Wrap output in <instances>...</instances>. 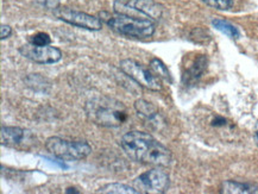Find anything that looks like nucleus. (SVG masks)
Listing matches in <instances>:
<instances>
[{
  "mask_svg": "<svg viewBox=\"0 0 258 194\" xmlns=\"http://www.w3.org/2000/svg\"><path fill=\"white\" fill-rule=\"evenodd\" d=\"M125 154L136 162L165 167L171 162V153L150 134L143 131H130L120 141Z\"/></svg>",
  "mask_w": 258,
  "mask_h": 194,
  "instance_id": "obj_1",
  "label": "nucleus"
},
{
  "mask_svg": "<svg viewBox=\"0 0 258 194\" xmlns=\"http://www.w3.org/2000/svg\"><path fill=\"white\" fill-rule=\"evenodd\" d=\"M85 111L92 123L105 127L120 126L128 118L123 103L105 95L89 99L86 103Z\"/></svg>",
  "mask_w": 258,
  "mask_h": 194,
  "instance_id": "obj_2",
  "label": "nucleus"
},
{
  "mask_svg": "<svg viewBox=\"0 0 258 194\" xmlns=\"http://www.w3.org/2000/svg\"><path fill=\"white\" fill-rule=\"evenodd\" d=\"M107 25L118 34L136 38H147L154 35L155 24L151 19L136 18L130 16L118 15L107 21Z\"/></svg>",
  "mask_w": 258,
  "mask_h": 194,
  "instance_id": "obj_3",
  "label": "nucleus"
},
{
  "mask_svg": "<svg viewBox=\"0 0 258 194\" xmlns=\"http://www.w3.org/2000/svg\"><path fill=\"white\" fill-rule=\"evenodd\" d=\"M45 149L56 159L63 161L84 160L92 153L87 142H71L59 137H49L45 141Z\"/></svg>",
  "mask_w": 258,
  "mask_h": 194,
  "instance_id": "obj_4",
  "label": "nucleus"
},
{
  "mask_svg": "<svg viewBox=\"0 0 258 194\" xmlns=\"http://www.w3.org/2000/svg\"><path fill=\"white\" fill-rule=\"evenodd\" d=\"M114 12L136 18L160 19L163 13V6L154 0H115Z\"/></svg>",
  "mask_w": 258,
  "mask_h": 194,
  "instance_id": "obj_5",
  "label": "nucleus"
},
{
  "mask_svg": "<svg viewBox=\"0 0 258 194\" xmlns=\"http://www.w3.org/2000/svg\"><path fill=\"white\" fill-rule=\"evenodd\" d=\"M119 68L128 78L137 82L138 85H141L142 87H145L148 90L155 92L162 90V85L158 77L154 75L148 68H145L144 66L138 63V62L126 58V60L120 61Z\"/></svg>",
  "mask_w": 258,
  "mask_h": 194,
  "instance_id": "obj_6",
  "label": "nucleus"
},
{
  "mask_svg": "<svg viewBox=\"0 0 258 194\" xmlns=\"http://www.w3.org/2000/svg\"><path fill=\"white\" fill-rule=\"evenodd\" d=\"M169 187V175L160 168L148 170L135 180V188L138 193L162 194Z\"/></svg>",
  "mask_w": 258,
  "mask_h": 194,
  "instance_id": "obj_7",
  "label": "nucleus"
},
{
  "mask_svg": "<svg viewBox=\"0 0 258 194\" xmlns=\"http://www.w3.org/2000/svg\"><path fill=\"white\" fill-rule=\"evenodd\" d=\"M55 15L68 24L79 26V28L87 29V30L98 31L100 30L102 23L100 19L95 16L88 15V13L75 11V10L68 9V8H58L55 10Z\"/></svg>",
  "mask_w": 258,
  "mask_h": 194,
  "instance_id": "obj_8",
  "label": "nucleus"
},
{
  "mask_svg": "<svg viewBox=\"0 0 258 194\" xmlns=\"http://www.w3.org/2000/svg\"><path fill=\"white\" fill-rule=\"evenodd\" d=\"M19 52L23 56L29 58L32 62L41 64H50L56 63L62 58V51L56 47H50V45H45V47H37L31 43L23 45L19 49Z\"/></svg>",
  "mask_w": 258,
  "mask_h": 194,
  "instance_id": "obj_9",
  "label": "nucleus"
},
{
  "mask_svg": "<svg viewBox=\"0 0 258 194\" xmlns=\"http://www.w3.org/2000/svg\"><path fill=\"white\" fill-rule=\"evenodd\" d=\"M135 108L137 111L138 116H140L142 119H144L147 123L151 124V125L158 129L161 124L164 123L163 118L158 112V110L151 103H148L147 100L144 99H138L136 100L135 103Z\"/></svg>",
  "mask_w": 258,
  "mask_h": 194,
  "instance_id": "obj_10",
  "label": "nucleus"
},
{
  "mask_svg": "<svg viewBox=\"0 0 258 194\" xmlns=\"http://www.w3.org/2000/svg\"><path fill=\"white\" fill-rule=\"evenodd\" d=\"M28 131L18 126H2L0 141L3 146L17 147L25 141Z\"/></svg>",
  "mask_w": 258,
  "mask_h": 194,
  "instance_id": "obj_11",
  "label": "nucleus"
},
{
  "mask_svg": "<svg viewBox=\"0 0 258 194\" xmlns=\"http://www.w3.org/2000/svg\"><path fill=\"white\" fill-rule=\"evenodd\" d=\"M207 67V58L201 55V56L197 57L194 60L193 63L189 66V68L187 69L186 73L183 74V82L184 84H191V82H195L199 79L203 73L205 72V69Z\"/></svg>",
  "mask_w": 258,
  "mask_h": 194,
  "instance_id": "obj_12",
  "label": "nucleus"
},
{
  "mask_svg": "<svg viewBox=\"0 0 258 194\" xmlns=\"http://www.w3.org/2000/svg\"><path fill=\"white\" fill-rule=\"evenodd\" d=\"M220 193L227 194H250L258 193V186L252 183H244L237 181H225L221 185Z\"/></svg>",
  "mask_w": 258,
  "mask_h": 194,
  "instance_id": "obj_13",
  "label": "nucleus"
},
{
  "mask_svg": "<svg viewBox=\"0 0 258 194\" xmlns=\"http://www.w3.org/2000/svg\"><path fill=\"white\" fill-rule=\"evenodd\" d=\"M97 193L102 194H137L138 190L124 183H108L102 186Z\"/></svg>",
  "mask_w": 258,
  "mask_h": 194,
  "instance_id": "obj_14",
  "label": "nucleus"
},
{
  "mask_svg": "<svg viewBox=\"0 0 258 194\" xmlns=\"http://www.w3.org/2000/svg\"><path fill=\"white\" fill-rule=\"evenodd\" d=\"M212 24H213V26L217 29V30H219L223 32V34L229 36L230 38H233V39L239 38L240 36L239 31H238L236 26L231 24V23L224 21V19H213V21H212Z\"/></svg>",
  "mask_w": 258,
  "mask_h": 194,
  "instance_id": "obj_15",
  "label": "nucleus"
},
{
  "mask_svg": "<svg viewBox=\"0 0 258 194\" xmlns=\"http://www.w3.org/2000/svg\"><path fill=\"white\" fill-rule=\"evenodd\" d=\"M150 68L158 78L163 79V80L168 82H171V77H170L169 71H168L167 66H165L161 60H158V58H153L150 62Z\"/></svg>",
  "mask_w": 258,
  "mask_h": 194,
  "instance_id": "obj_16",
  "label": "nucleus"
},
{
  "mask_svg": "<svg viewBox=\"0 0 258 194\" xmlns=\"http://www.w3.org/2000/svg\"><path fill=\"white\" fill-rule=\"evenodd\" d=\"M29 42L31 44L37 45V47H45V45H50L51 38L50 36L45 32H38L34 36H30Z\"/></svg>",
  "mask_w": 258,
  "mask_h": 194,
  "instance_id": "obj_17",
  "label": "nucleus"
},
{
  "mask_svg": "<svg viewBox=\"0 0 258 194\" xmlns=\"http://www.w3.org/2000/svg\"><path fill=\"white\" fill-rule=\"evenodd\" d=\"M204 2L211 8L220 10V11H226L233 6V0H204Z\"/></svg>",
  "mask_w": 258,
  "mask_h": 194,
  "instance_id": "obj_18",
  "label": "nucleus"
},
{
  "mask_svg": "<svg viewBox=\"0 0 258 194\" xmlns=\"http://www.w3.org/2000/svg\"><path fill=\"white\" fill-rule=\"evenodd\" d=\"M32 2L43 6V8L50 10H56L59 6V0H32Z\"/></svg>",
  "mask_w": 258,
  "mask_h": 194,
  "instance_id": "obj_19",
  "label": "nucleus"
},
{
  "mask_svg": "<svg viewBox=\"0 0 258 194\" xmlns=\"http://www.w3.org/2000/svg\"><path fill=\"white\" fill-rule=\"evenodd\" d=\"M12 34V29L10 28L9 25H2V28H0V38L2 39H5L11 36Z\"/></svg>",
  "mask_w": 258,
  "mask_h": 194,
  "instance_id": "obj_20",
  "label": "nucleus"
},
{
  "mask_svg": "<svg viewBox=\"0 0 258 194\" xmlns=\"http://www.w3.org/2000/svg\"><path fill=\"white\" fill-rule=\"evenodd\" d=\"M212 125H214V126L226 125V119H224V118H221V117H218V118H216V119L213 120Z\"/></svg>",
  "mask_w": 258,
  "mask_h": 194,
  "instance_id": "obj_21",
  "label": "nucleus"
},
{
  "mask_svg": "<svg viewBox=\"0 0 258 194\" xmlns=\"http://www.w3.org/2000/svg\"><path fill=\"white\" fill-rule=\"evenodd\" d=\"M253 140H254V143L258 146V121L256 123V125H254V131H253Z\"/></svg>",
  "mask_w": 258,
  "mask_h": 194,
  "instance_id": "obj_22",
  "label": "nucleus"
},
{
  "mask_svg": "<svg viewBox=\"0 0 258 194\" xmlns=\"http://www.w3.org/2000/svg\"><path fill=\"white\" fill-rule=\"evenodd\" d=\"M66 193L69 194V193H75V194H79L80 192L79 190H77L75 188H73V187H69V188L66 189Z\"/></svg>",
  "mask_w": 258,
  "mask_h": 194,
  "instance_id": "obj_23",
  "label": "nucleus"
}]
</instances>
